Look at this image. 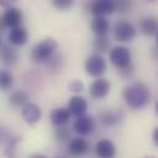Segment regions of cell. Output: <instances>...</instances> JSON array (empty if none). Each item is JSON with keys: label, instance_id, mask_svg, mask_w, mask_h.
Instances as JSON below:
<instances>
[{"label": "cell", "instance_id": "7402d4cb", "mask_svg": "<svg viewBox=\"0 0 158 158\" xmlns=\"http://www.w3.org/2000/svg\"><path fill=\"white\" fill-rule=\"evenodd\" d=\"M110 40L106 36H95L94 41H93V48L96 53H106V52H110Z\"/></svg>", "mask_w": 158, "mask_h": 158}, {"label": "cell", "instance_id": "4fadbf2b", "mask_svg": "<svg viewBox=\"0 0 158 158\" xmlns=\"http://www.w3.org/2000/svg\"><path fill=\"white\" fill-rule=\"evenodd\" d=\"M89 148H90L89 142L83 136H79V135L77 137L70 138V141L68 143V152L70 156H74V157L86 154Z\"/></svg>", "mask_w": 158, "mask_h": 158}, {"label": "cell", "instance_id": "ac0fdd59", "mask_svg": "<svg viewBox=\"0 0 158 158\" xmlns=\"http://www.w3.org/2000/svg\"><path fill=\"white\" fill-rule=\"evenodd\" d=\"M67 106H68L69 111L72 112V115L74 117H78V116H81V115L86 114L88 101L84 98L79 96V95H74L68 100V105Z\"/></svg>", "mask_w": 158, "mask_h": 158}, {"label": "cell", "instance_id": "e0dca14e", "mask_svg": "<svg viewBox=\"0 0 158 158\" xmlns=\"http://www.w3.org/2000/svg\"><path fill=\"white\" fill-rule=\"evenodd\" d=\"M138 28L144 36H148V37L157 36V33H158V19L154 16H143L138 21Z\"/></svg>", "mask_w": 158, "mask_h": 158}, {"label": "cell", "instance_id": "e575fe53", "mask_svg": "<svg viewBox=\"0 0 158 158\" xmlns=\"http://www.w3.org/2000/svg\"><path fill=\"white\" fill-rule=\"evenodd\" d=\"M157 75H158V73H157Z\"/></svg>", "mask_w": 158, "mask_h": 158}, {"label": "cell", "instance_id": "ba28073f", "mask_svg": "<svg viewBox=\"0 0 158 158\" xmlns=\"http://www.w3.org/2000/svg\"><path fill=\"white\" fill-rule=\"evenodd\" d=\"M111 90V83L105 78H96L89 86V95L95 100L105 99Z\"/></svg>", "mask_w": 158, "mask_h": 158}, {"label": "cell", "instance_id": "d6a6232c", "mask_svg": "<svg viewBox=\"0 0 158 158\" xmlns=\"http://www.w3.org/2000/svg\"><path fill=\"white\" fill-rule=\"evenodd\" d=\"M156 44H157V48H158V33H157V36H156Z\"/></svg>", "mask_w": 158, "mask_h": 158}, {"label": "cell", "instance_id": "4316f807", "mask_svg": "<svg viewBox=\"0 0 158 158\" xmlns=\"http://www.w3.org/2000/svg\"><path fill=\"white\" fill-rule=\"evenodd\" d=\"M135 73H136V69H135V65L132 63L128 64V65H126V67H123V68H120V72H118L120 78L123 79V80H127V79L133 78Z\"/></svg>", "mask_w": 158, "mask_h": 158}, {"label": "cell", "instance_id": "52a82bcc", "mask_svg": "<svg viewBox=\"0 0 158 158\" xmlns=\"http://www.w3.org/2000/svg\"><path fill=\"white\" fill-rule=\"evenodd\" d=\"M73 131L79 136H88L90 135L95 128V121L91 115L84 114L81 116L75 117V120L72 123Z\"/></svg>", "mask_w": 158, "mask_h": 158}, {"label": "cell", "instance_id": "d4e9b609", "mask_svg": "<svg viewBox=\"0 0 158 158\" xmlns=\"http://www.w3.org/2000/svg\"><path fill=\"white\" fill-rule=\"evenodd\" d=\"M12 85H14V77H12V74L9 70H6V69L1 70L0 72V86H1V89L2 90H9Z\"/></svg>", "mask_w": 158, "mask_h": 158}, {"label": "cell", "instance_id": "603a6c76", "mask_svg": "<svg viewBox=\"0 0 158 158\" xmlns=\"http://www.w3.org/2000/svg\"><path fill=\"white\" fill-rule=\"evenodd\" d=\"M44 64L47 65L48 70L51 73H58L60 72L62 67H63V59H62V56L58 54V53H54L49 59H47L44 62Z\"/></svg>", "mask_w": 158, "mask_h": 158}, {"label": "cell", "instance_id": "484cf974", "mask_svg": "<svg viewBox=\"0 0 158 158\" xmlns=\"http://www.w3.org/2000/svg\"><path fill=\"white\" fill-rule=\"evenodd\" d=\"M52 5L59 11H68L75 5V0H52Z\"/></svg>", "mask_w": 158, "mask_h": 158}, {"label": "cell", "instance_id": "44dd1931", "mask_svg": "<svg viewBox=\"0 0 158 158\" xmlns=\"http://www.w3.org/2000/svg\"><path fill=\"white\" fill-rule=\"evenodd\" d=\"M28 93L20 89V90H15L11 93V95L9 96V102L14 106V107H22L25 104L28 102Z\"/></svg>", "mask_w": 158, "mask_h": 158}, {"label": "cell", "instance_id": "5bb4252c", "mask_svg": "<svg viewBox=\"0 0 158 158\" xmlns=\"http://www.w3.org/2000/svg\"><path fill=\"white\" fill-rule=\"evenodd\" d=\"M7 41L16 46V47H21V46H25L28 41V31L23 27V26H17V27H14L11 30H9V33H7Z\"/></svg>", "mask_w": 158, "mask_h": 158}, {"label": "cell", "instance_id": "2e32d148", "mask_svg": "<svg viewBox=\"0 0 158 158\" xmlns=\"http://www.w3.org/2000/svg\"><path fill=\"white\" fill-rule=\"evenodd\" d=\"M72 112L69 111L68 106L67 107H57L54 110L51 111L49 114V121L54 127L58 126H64L69 122L70 117H72Z\"/></svg>", "mask_w": 158, "mask_h": 158}, {"label": "cell", "instance_id": "5b68a950", "mask_svg": "<svg viewBox=\"0 0 158 158\" xmlns=\"http://www.w3.org/2000/svg\"><path fill=\"white\" fill-rule=\"evenodd\" d=\"M109 58H110V62L114 67L116 68H123L128 64H131V60H132V56H131V52L127 47L125 46H116V47H112L109 52Z\"/></svg>", "mask_w": 158, "mask_h": 158}, {"label": "cell", "instance_id": "7c38bea8", "mask_svg": "<svg viewBox=\"0 0 158 158\" xmlns=\"http://www.w3.org/2000/svg\"><path fill=\"white\" fill-rule=\"evenodd\" d=\"M19 136H15L6 127H1V142L4 144V154L7 157H14L16 151V144L19 142Z\"/></svg>", "mask_w": 158, "mask_h": 158}, {"label": "cell", "instance_id": "30bf717a", "mask_svg": "<svg viewBox=\"0 0 158 158\" xmlns=\"http://www.w3.org/2000/svg\"><path fill=\"white\" fill-rule=\"evenodd\" d=\"M89 9L94 16H107L116 11V5L115 0H91Z\"/></svg>", "mask_w": 158, "mask_h": 158}, {"label": "cell", "instance_id": "6da1fadb", "mask_svg": "<svg viewBox=\"0 0 158 158\" xmlns=\"http://www.w3.org/2000/svg\"><path fill=\"white\" fill-rule=\"evenodd\" d=\"M126 105L132 110H141L151 101V91L142 81H135L127 85L122 91Z\"/></svg>", "mask_w": 158, "mask_h": 158}, {"label": "cell", "instance_id": "3957f363", "mask_svg": "<svg viewBox=\"0 0 158 158\" xmlns=\"http://www.w3.org/2000/svg\"><path fill=\"white\" fill-rule=\"evenodd\" d=\"M137 28L128 21H118L114 27V38L117 42L127 43L136 38Z\"/></svg>", "mask_w": 158, "mask_h": 158}, {"label": "cell", "instance_id": "9c48e42d", "mask_svg": "<svg viewBox=\"0 0 158 158\" xmlns=\"http://www.w3.org/2000/svg\"><path fill=\"white\" fill-rule=\"evenodd\" d=\"M21 116L27 125L35 126L42 118V110L37 104L28 101L21 107Z\"/></svg>", "mask_w": 158, "mask_h": 158}, {"label": "cell", "instance_id": "7a4b0ae2", "mask_svg": "<svg viewBox=\"0 0 158 158\" xmlns=\"http://www.w3.org/2000/svg\"><path fill=\"white\" fill-rule=\"evenodd\" d=\"M58 48V42L53 37H46L44 40L37 42L31 49L30 57L36 63H44L49 59Z\"/></svg>", "mask_w": 158, "mask_h": 158}, {"label": "cell", "instance_id": "4dcf8cb0", "mask_svg": "<svg viewBox=\"0 0 158 158\" xmlns=\"http://www.w3.org/2000/svg\"><path fill=\"white\" fill-rule=\"evenodd\" d=\"M152 139H153V142H154V144L158 147V126L153 130V132H152Z\"/></svg>", "mask_w": 158, "mask_h": 158}, {"label": "cell", "instance_id": "d6986e66", "mask_svg": "<svg viewBox=\"0 0 158 158\" xmlns=\"http://www.w3.org/2000/svg\"><path fill=\"white\" fill-rule=\"evenodd\" d=\"M90 28L95 36H106L110 31V22L106 16H94L90 22Z\"/></svg>", "mask_w": 158, "mask_h": 158}, {"label": "cell", "instance_id": "1f68e13d", "mask_svg": "<svg viewBox=\"0 0 158 158\" xmlns=\"http://www.w3.org/2000/svg\"><path fill=\"white\" fill-rule=\"evenodd\" d=\"M154 114L158 116V101L156 102V105H154Z\"/></svg>", "mask_w": 158, "mask_h": 158}, {"label": "cell", "instance_id": "f1b7e54d", "mask_svg": "<svg viewBox=\"0 0 158 158\" xmlns=\"http://www.w3.org/2000/svg\"><path fill=\"white\" fill-rule=\"evenodd\" d=\"M84 88H85L84 83L79 79H74V80H70L68 83V90L70 93H75V94L81 93V91H84Z\"/></svg>", "mask_w": 158, "mask_h": 158}, {"label": "cell", "instance_id": "83f0119b", "mask_svg": "<svg viewBox=\"0 0 158 158\" xmlns=\"http://www.w3.org/2000/svg\"><path fill=\"white\" fill-rule=\"evenodd\" d=\"M115 5L116 11H118L120 14H126L132 7V0H115Z\"/></svg>", "mask_w": 158, "mask_h": 158}, {"label": "cell", "instance_id": "277c9868", "mask_svg": "<svg viewBox=\"0 0 158 158\" xmlns=\"http://www.w3.org/2000/svg\"><path fill=\"white\" fill-rule=\"evenodd\" d=\"M106 60L102 58V56L100 53H94V54H90L85 63H84V69L85 72L90 75V77H94V78H99L101 77L105 70H106Z\"/></svg>", "mask_w": 158, "mask_h": 158}, {"label": "cell", "instance_id": "8992f818", "mask_svg": "<svg viewBox=\"0 0 158 158\" xmlns=\"http://www.w3.org/2000/svg\"><path fill=\"white\" fill-rule=\"evenodd\" d=\"M23 22V14L20 9L11 6L9 9H5L2 16H1V27L2 30H11L17 26H22Z\"/></svg>", "mask_w": 158, "mask_h": 158}, {"label": "cell", "instance_id": "cb8c5ba5", "mask_svg": "<svg viewBox=\"0 0 158 158\" xmlns=\"http://www.w3.org/2000/svg\"><path fill=\"white\" fill-rule=\"evenodd\" d=\"M53 136H54V138H56L58 142H67V141H70L72 131H70V128H69L67 125H64V126H58V127L54 128Z\"/></svg>", "mask_w": 158, "mask_h": 158}, {"label": "cell", "instance_id": "8fae6325", "mask_svg": "<svg viewBox=\"0 0 158 158\" xmlns=\"http://www.w3.org/2000/svg\"><path fill=\"white\" fill-rule=\"evenodd\" d=\"M0 54H1V60H2L4 65H6L9 68L15 67L20 58V53H19L16 46L11 44L10 42H9V44H6V43L1 44Z\"/></svg>", "mask_w": 158, "mask_h": 158}, {"label": "cell", "instance_id": "9a60e30c", "mask_svg": "<svg viewBox=\"0 0 158 158\" xmlns=\"http://www.w3.org/2000/svg\"><path fill=\"white\" fill-rule=\"evenodd\" d=\"M95 153L101 158H112L116 156V146L111 139H99L95 144Z\"/></svg>", "mask_w": 158, "mask_h": 158}, {"label": "cell", "instance_id": "f546056e", "mask_svg": "<svg viewBox=\"0 0 158 158\" xmlns=\"http://www.w3.org/2000/svg\"><path fill=\"white\" fill-rule=\"evenodd\" d=\"M17 0H0V5L4 7V9H9L11 6H14L16 4Z\"/></svg>", "mask_w": 158, "mask_h": 158}, {"label": "cell", "instance_id": "836d02e7", "mask_svg": "<svg viewBox=\"0 0 158 158\" xmlns=\"http://www.w3.org/2000/svg\"><path fill=\"white\" fill-rule=\"evenodd\" d=\"M147 1H156V0H147Z\"/></svg>", "mask_w": 158, "mask_h": 158}, {"label": "cell", "instance_id": "ffe728a7", "mask_svg": "<svg viewBox=\"0 0 158 158\" xmlns=\"http://www.w3.org/2000/svg\"><path fill=\"white\" fill-rule=\"evenodd\" d=\"M121 116L114 110H104L99 114V122L104 127H111L120 122Z\"/></svg>", "mask_w": 158, "mask_h": 158}]
</instances>
